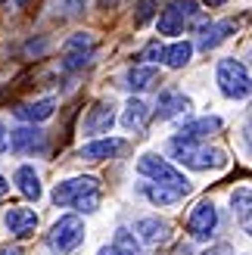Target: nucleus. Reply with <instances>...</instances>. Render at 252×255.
I'll use <instances>...</instances> for the list:
<instances>
[{
    "instance_id": "nucleus-8",
    "label": "nucleus",
    "mask_w": 252,
    "mask_h": 255,
    "mask_svg": "<svg viewBox=\"0 0 252 255\" xmlns=\"http://www.w3.org/2000/svg\"><path fill=\"white\" fill-rule=\"evenodd\" d=\"M9 149L16 156H34V152H44L47 149V134L34 125H25L9 131Z\"/></svg>"
},
{
    "instance_id": "nucleus-21",
    "label": "nucleus",
    "mask_w": 252,
    "mask_h": 255,
    "mask_svg": "<svg viewBox=\"0 0 252 255\" xmlns=\"http://www.w3.org/2000/svg\"><path fill=\"white\" fill-rule=\"evenodd\" d=\"M159 81V69H149V66H137L128 72V84L125 87H131V91H149Z\"/></svg>"
},
{
    "instance_id": "nucleus-24",
    "label": "nucleus",
    "mask_w": 252,
    "mask_h": 255,
    "mask_svg": "<svg viewBox=\"0 0 252 255\" xmlns=\"http://www.w3.org/2000/svg\"><path fill=\"white\" fill-rule=\"evenodd\" d=\"M181 28H184V16L174 6H165L159 16V34H181Z\"/></svg>"
},
{
    "instance_id": "nucleus-17",
    "label": "nucleus",
    "mask_w": 252,
    "mask_h": 255,
    "mask_svg": "<svg viewBox=\"0 0 252 255\" xmlns=\"http://www.w3.org/2000/svg\"><path fill=\"white\" fill-rule=\"evenodd\" d=\"M53 109H56V100H37V103H22L19 109H12L22 122H44L53 116Z\"/></svg>"
},
{
    "instance_id": "nucleus-4",
    "label": "nucleus",
    "mask_w": 252,
    "mask_h": 255,
    "mask_svg": "<svg viewBox=\"0 0 252 255\" xmlns=\"http://www.w3.org/2000/svg\"><path fill=\"white\" fill-rule=\"evenodd\" d=\"M137 171H140L143 177H149L153 184H165V187H174V190H184V193H190V181L174 168V165H168L165 159L153 156V152H146V156H140V162H137Z\"/></svg>"
},
{
    "instance_id": "nucleus-35",
    "label": "nucleus",
    "mask_w": 252,
    "mask_h": 255,
    "mask_svg": "<svg viewBox=\"0 0 252 255\" xmlns=\"http://www.w3.org/2000/svg\"><path fill=\"white\" fill-rule=\"evenodd\" d=\"M203 3H209V6H221V3H228V0H203Z\"/></svg>"
},
{
    "instance_id": "nucleus-1",
    "label": "nucleus",
    "mask_w": 252,
    "mask_h": 255,
    "mask_svg": "<svg viewBox=\"0 0 252 255\" xmlns=\"http://www.w3.org/2000/svg\"><path fill=\"white\" fill-rule=\"evenodd\" d=\"M168 152L181 165L187 168H196V171H209V168H224L228 165V156H224V149L218 146H209L203 140L196 137H187V134H178L168 140Z\"/></svg>"
},
{
    "instance_id": "nucleus-20",
    "label": "nucleus",
    "mask_w": 252,
    "mask_h": 255,
    "mask_svg": "<svg viewBox=\"0 0 252 255\" xmlns=\"http://www.w3.org/2000/svg\"><path fill=\"white\" fill-rule=\"evenodd\" d=\"M146 116H149V109H146L143 100H128L125 116H122V125L128 128V131H140V128L146 125Z\"/></svg>"
},
{
    "instance_id": "nucleus-10",
    "label": "nucleus",
    "mask_w": 252,
    "mask_h": 255,
    "mask_svg": "<svg viewBox=\"0 0 252 255\" xmlns=\"http://www.w3.org/2000/svg\"><path fill=\"white\" fill-rule=\"evenodd\" d=\"M116 125V106L112 103H94V109L87 112L84 119V134H106L109 128Z\"/></svg>"
},
{
    "instance_id": "nucleus-16",
    "label": "nucleus",
    "mask_w": 252,
    "mask_h": 255,
    "mask_svg": "<svg viewBox=\"0 0 252 255\" xmlns=\"http://www.w3.org/2000/svg\"><path fill=\"white\" fill-rule=\"evenodd\" d=\"M140 193L153 202V206H174V202H181L187 196L184 190H174V187H165V184H143Z\"/></svg>"
},
{
    "instance_id": "nucleus-26",
    "label": "nucleus",
    "mask_w": 252,
    "mask_h": 255,
    "mask_svg": "<svg viewBox=\"0 0 252 255\" xmlns=\"http://www.w3.org/2000/svg\"><path fill=\"white\" fill-rule=\"evenodd\" d=\"M174 9H178L181 12V16L184 19H193L196 16V12H199V6H196V0H174V3H171Z\"/></svg>"
},
{
    "instance_id": "nucleus-11",
    "label": "nucleus",
    "mask_w": 252,
    "mask_h": 255,
    "mask_svg": "<svg viewBox=\"0 0 252 255\" xmlns=\"http://www.w3.org/2000/svg\"><path fill=\"white\" fill-rule=\"evenodd\" d=\"M134 231L140 234V240L146 246H162V243H168V237H171L168 221H159V218H140Z\"/></svg>"
},
{
    "instance_id": "nucleus-2",
    "label": "nucleus",
    "mask_w": 252,
    "mask_h": 255,
    "mask_svg": "<svg viewBox=\"0 0 252 255\" xmlns=\"http://www.w3.org/2000/svg\"><path fill=\"white\" fill-rule=\"evenodd\" d=\"M53 202L56 206H72L78 212H94L100 206V181L97 177H72V181H62L53 190Z\"/></svg>"
},
{
    "instance_id": "nucleus-30",
    "label": "nucleus",
    "mask_w": 252,
    "mask_h": 255,
    "mask_svg": "<svg viewBox=\"0 0 252 255\" xmlns=\"http://www.w3.org/2000/svg\"><path fill=\"white\" fill-rule=\"evenodd\" d=\"M6 149V128H3V122H0V152Z\"/></svg>"
},
{
    "instance_id": "nucleus-5",
    "label": "nucleus",
    "mask_w": 252,
    "mask_h": 255,
    "mask_svg": "<svg viewBox=\"0 0 252 255\" xmlns=\"http://www.w3.org/2000/svg\"><path fill=\"white\" fill-rule=\"evenodd\" d=\"M81 240H84V221L78 218V215H62V218L50 227L47 243H50V249H53V252L66 255L72 249H78Z\"/></svg>"
},
{
    "instance_id": "nucleus-27",
    "label": "nucleus",
    "mask_w": 252,
    "mask_h": 255,
    "mask_svg": "<svg viewBox=\"0 0 252 255\" xmlns=\"http://www.w3.org/2000/svg\"><path fill=\"white\" fill-rule=\"evenodd\" d=\"M87 9V0H66V12L69 16H81Z\"/></svg>"
},
{
    "instance_id": "nucleus-29",
    "label": "nucleus",
    "mask_w": 252,
    "mask_h": 255,
    "mask_svg": "<svg viewBox=\"0 0 252 255\" xmlns=\"http://www.w3.org/2000/svg\"><path fill=\"white\" fill-rule=\"evenodd\" d=\"M206 255H231V246H215V249H209Z\"/></svg>"
},
{
    "instance_id": "nucleus-28",
    "label": "nucleus",
    "mask_w": 252,
    "mask_h": 255,
    "mask_svg": "<svg viewBox=\"0 0 252 255\" xmlns=\"http://www.w3.org/2000/svg\"><path fill=\"white\" fill-rule=\"evenodd\" d=\"M159 56H162V47H159V44H149V47L143 50V53H140V59H149V62L159 59Z\"/></svg>"
},
{
    "instance_id": "nucleus-18",
    "label": "nucleus",
    "mask_w": 252,
    "mask_h": 255,
    "mask_svg": "<svg viewBox=\"0 0 252 255\" xmlns=\"http://www.w3.org/2000/svg\"><path fill=\"white\" fill-rule=\"evenodd\" d=\"M16 184L25 199H41V177H37L31 165H19L16 168Z\"/></svg>"
},
{
    "instance_id": "nucleus-14",
    "label": "nucleus",
    "mask_w": 252,
    "mask_h": 255,
    "mask_svg": "<svg viewBox=\"0 0 252 255\" xmlns=\"http://www.w3.org/2000/svg\"><path fill=\"white\" fill-rule=\"evenodd\" d=\"M190 109V100H187L184 94H178V91H165L159 97V106H156V116L162 119V122H168V119H174V116H181V112H187Z\"/></svg>"
},
{
    "instance_id": "nucleus-33",
    "label": "nucleus",
    "mask_w": 252,
    "mask_h": 255,
    "mask_svg": "<svg viewBox=\"0 0 252 255\" xmlns=\"http://www.w3.org/2000/svg\"><path fill=\"white\" fill-rule=\"evenodd\" d=\"M6 190H9V184H6V177L0 174V196H6Z\"/></svg>"
},
{
    "instance_id": "nucleus-34",
    "label": "nucleus",
    "mask_w": 252,
    "mask_h": 255,
    "mask_svg": "<svg viewBox=\"0 0 252 255\" xmlns=\"http://www.w3.org/2000/svg\"><path fill=\"white\" fill-rule=\"evenodd\" d=\"M0 255H22V252H19V249H9V246H6V249H0Z\"/></svg>"
},
{
    "instance_id": "nucleus-23",
    "label": "nucleus",
    "mask_w": 252,
    "mask_h": 255,
    "mask_svg": "<svg viewBox=\"0 0 252 255\" xmlns=\"http://www.w3.org/2000/svg\"><path fill=\"white\" fill-rule=\"evenodd\" d=\"M190 56H193V44H187V41H178V44H171L168 50H162V59H165L171 69L187 66V62H190Z\"/></svg>"
},
{
    "instance_id": "nucleus-22",
    "label": "nucleus",
    "mask_w": 252,
    "mask_h": 255,
    "mask_svg": "<svg viewBox=\"0 0 252 255\" xmlns=\"http://www.w3.org/2000/svg\"><path fill=\"white\" fill-rule=\"evenodd\" d=\"M221 125H224V122H221L218 116H206V119H196V122H190V125H184V131H181V134L203 140L206 134H215V131H221Z\"/></svg>"
},
{
    "instance_id": "nucleus-19",
    "label": "nucleus",
    "mask_w": 252,
    "mask_h": 255,
    "mask_svg": "<svg viewBox=\"0 0 252 255\" xmlns=\"http://www.w3.org/2000/svg\"><path fill=\"white\" fill-rule=\"evenodd\" d=\"M234 31H237V22H218V25H209V28L203 31V37H199V50H206V53H209V50H215V47L224 41V37L234 34Z\"/></svg>"
},
{
    "instance_id": "nucleus-25",
    "label": "nucleus",
    "mask_w": 252,
    "mask_h": 255,
    "mask_svg": "<svg viewBox=\"0 0 252 255\" xmlns=\"http://www.w3.org/2000/svg\"><path fill=\"white\" fill-rule=\"evenodd\" d=\"M156 16V0H137V12H134V25H146Z\"/></svg>"
},
{
    "instance_id": "nucleus-12",
    "label": "nucleus",
    "mask_w": 252,
    "mask_h": 255,
    "mask_svg": "<svg viewBox=\"0 0 252 255\" xmlns=\"http://www.w3.org/2000/svg\"><path fill=\"white\" fill-rule=\"evenodd\" d=\"M231 206H234V215H237V221H240V227L252 237V190H246V187L234 190Z\"/></svg>"
},
{
    "instance_id": "nucleus-15",
    "label": "nucleus",
    "mask_w": 252,
    "mask_h": 255,
    "mask_svg": "<svg viewBox=\"0 0 252 255\" xmlns=\"http://www.w3.org/2000/svg\"><path fill=\"white\" fill-rule=\"evenodd\" d=\"M125 143L122 140H94V143H87V146H81V159L84 162H106V159H112L116 152L122 149Z\"/></svg>"
},
{
    "instance_id": "nucleus-6",
    "label": "nucleus",
    "mask_w": 252,
    "mask_h": 255,
    "mask_svg": "<svg viewBox=\"0 0 252 255\" xmlns=\"http://www.w3.org/2000/svg\"><path fill=\"white\" fill-rule=\"evenodd\" d=\"M91 53H94V34H87V31L72 34L66 41V47H62V69L66 72L84 69V62L91 59Z\"/></svg>"
},
{
    "instance_id": "nucleus-13",
    "label": "nucleus",
    "mask_w": 252,
    "mask_h": 255,
    "mask_svg": "<svg viewBox=\"0 0 252 255\" xmlns=\"http://www.w3.org/2000/svg\"><path fill=\"white\" fill-rule=\"evenodd\" d=\"M97 255H143V249L137 243V237L122 227V231H116V240H112L109 246H103Z\"/></svg>"
},
{
    "instance_id": "nucleus-9",
    "label": "nucleus",
    "mask_w": 252,
    "mask_h": 255,
    "mask_svg": "<svg viewBox=\"0 0 252 255\" xmlns=\"http://www.w3.org/2000/svg\"><path fill=\"white\" fill-rule=\"evenodd\" d=\"M3 224H6V231H9L12 237H31L34 227H37V215H34V209L9 206L6 215H3Z\"/></svg>"
},
{
    "instance_id": "nucleus-32",
    "label": "nucleus",
    "mask_w": 252,
    "mask_h": 255,
    "mask_svg": "<svg viewBox=\"0 0 252 255\" xmlns=\"http://www.w3.org/2000/svg\"><path fill=\"white\" fill-rule=\"evenodd\" d=\"M246 143H249V149H252V116H249V122H246Z\"/></svg>"
},
{
    "instance_id": "nucleus-3",
    "label": "nucleus",
    "mask_w": 252,
    "mask_h": 255,
    "mask_svg": "<svg viewBox=\"0 0 252 255\" xmlns=\"http://www.w3.org/2000/svg\"><path fill=\"white\" fill-rule=\"evenodd\" d=\"M218 87L231 100H246V97H252V75L246 72L243 62L221 59L218 62Z\"/></svg>"
},
{
    "instance_id": "nucleus-31",
    "label": "nucleus",
    "mask_w": 252,
    "mask_h": 255,
    "mask_svg": "<svg viewBox=\"0 0 252 255\" xmlns=\"http://www.w3.org/2000/svg\"><path fill=\"white\" fill-rule=\"evenodd\" d=\"M122 3V0H100V6H103V9H116Z\"/></svg>"
},
{
    "instance_id": "nucleus-7",
    "label": "nucleus",
    "mask_w": 252,
    "mask_h": 255,
    "mask_svg": "<svg viewBox=\"0 0 252 255\" xmlns=\"http://www.w3.org/2000/svg\"><path fill=\"white\" fill-rule=\"evenodd\" d=\"M218 231V209L212 202H199L187 218V234L193 240H212Z\"/></svg>"
}]
</instances>
